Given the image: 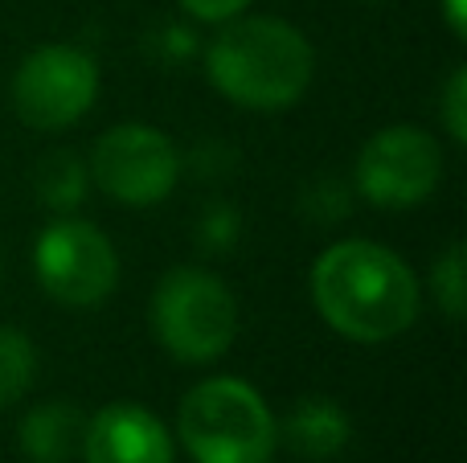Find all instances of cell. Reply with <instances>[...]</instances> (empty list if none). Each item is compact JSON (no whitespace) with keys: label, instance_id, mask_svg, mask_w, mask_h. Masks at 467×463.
Listing matches in <instances>:
<instances>
[{"label":"cell","instance_id":"13","mask_svg":"<svg viewBox=\"0 0 467 463\" xmlns=\"http://www.w3.org/2000/svg\"><path fill=\"white\" fill-rule=\"evenodd\" d=\"M33 369H37L33 341L21 328L0 324V410L13 406L16 398H25V390L33 386Z\"/></svg>","mask_w":467,"mask_h":463},{"label":"cell","instance_id":"9","mask_svg":"<svg viewBox=\"0 0 467 463\" xmlns=\"http://www.w3.org/2000/svg\"><path fill=\"white\" fill-rule=\"evenodd\" d=\"M87 463H172L169 427L136 402H111L82 431Z\"/></svg>","mask_w":467,"mask_h":463},{"label":"cell","instance_id":"15","mask_svg":"<svg viewBox=\"0 0 467 463\" xmlns=\"http://www.w3.org/2000/svg\"><path fill=\"white\" fill-rule=\"evenodd\" d=\"M443 119H447V131H451L455 144H463L467 139V70L463 66H455V74L447 78Z\"/></svg>","mask_w":467,"mask_h":463},{"label":"cell","instance_id":"8","mask_svg":"<svg viewBox=\"0 0 467 463\" xmlns=\"http://www.w3.org/2000/svg\"><path fill=\"white\" fill-rule=\"evenodd\" d=\"M87 172L119 205H156L177 185L181 152L148 123H119L95 144Z\"/></svg>","mask_w":467,"mask_h":463},{"label":"cell","instance_id":"3","mask_svg":"<svg viewBox=\"0 0 467 463\" xmlns=\"http://www.w3.org/2000/svg\"><path fill=\"white\" fill-rule=\"evenodd\" d=\"M177 431L193 463H266L279 427L254 386L238 377H210L181 402Z\"/></svg>","mask_w":467,"mask_h":463},{"label":"cell","instance_id":"5","mask_svg":"<svg viewBox=\"0 0 467 463\" xmlns=\"http://www.w3.org/2000/svg\"><path fill=\"white\" fill-rule=\"evenodd\" d=\"M33 267L46 295L66 308H99L119 283V259L111 238L78 218H62L41 230L33 246Z\"/></svg>","mask_w":467,"mask_h":463},{"label":"cell","instance_id":"7","mask_svg":"<svg viewBox=\"0 0 467 463\" xmlns=\"http://www.w3.org/2000/svg\"><path fill=\"white\" fill-rule=\"evenodd\" d=\"M99 95V66L87 49L41 46L16 66L13 107L29 128L57 131L90 111Z\"/></svg>","mask_w":467,"mask_h":463},{"label":"cell","instance_id":"6","mask_svg":"<svg viewBox=\"0 0 467 463\" xmlns=\"http://www.w3.org/2000/svg\"><path fill=\"white\" fill-rule=\"evenodd\" d=\"M443 177V148L414 123L381 128L357 156V193L381 210H410L427 201Z\"/></svg>","mask_w":467,"mask_h":463},{"label":"cell","instance_id":"17","mask_svg":"<svg viewBox=\"0 0 467 463\" xmlns=\"http://www.w3.org/2000/svg\"><path fill=\"white\" fill-rule=\"evenodd\" d=\"M443 13H447V25H451V33H463L467 29V0H443Z\"/></svg>","mask_w":467,"mask_h":463},{"label":"cell","instance_id":"14","mask_svg":"<svg viewBox=\"0 0 467 463\" xmlns=\"http://www.w3.org/2000/svg\"><path fill=\"white\" fill-rule=\"evenodd\" d=\"M431 287H435L439 308H443L451 320H460L463 308H467V254H463V242H451L435 259V267H431Z\"/></svg>","mask_w":467,"mask_h":463},{"label":"cell","instance_id":"10","mask_svg":"<svg viewBox=\"0 0 467 463\" xmlns=\"http://www.w3.org/2000/svg\"><path fill=\"white\" fill-rule=\"evenodd\" d=\"M348 435H353L348 415L332 398H324V394L299 398L296 406H291L287 423H283L287 448L307 459H328V456H337V451H345Z\"/></svg>","mask_w":467,"mask_h":463},{"label":"cell","instance_id":"16","mask_svg":"<svg viewBox=\"0 0 467 463\" xmlns=\"http://www.w3.org/2000/svg\"><path fill=\"white\" fill-rule=\"evenodd\" d=\"M181 8L197 21H230L246 8V0H181Z\"/></svg>","mask_w":467,"mask_h":463},{"label":"cell","instance_id":"4","mask_svg":"<svg viewBox=\"0 0 467 463\" xmlns=\"http://www.w3.org/2000/svg\"><path fill=\"white\" fill-rule=\"evenodd\" d=\"M156 341L177 361H213L238 336V300L218 275L202 267H177L161 279L152 295Z\"/></svg>","mask_w":467,"mask_h":463},{"label":"cell","instance_id":"2","mask_svg":"<svg viewBox=\"0 0 467 463\" xmlns=\"http://www.w3.org/2000/svg\"><path fill=\"white\" fill-rule=\"evenodd\" d=\"M213 87L250 111H283L307 90L316 54L296 25L279 16L230 21L205 54Z\"/></svg>","mask_w":467,"mask_h":463},{"label":"cell","instance_id":"12","mask_svg":"<svg viewBox=\"0 0 467 463\" xmlns=\"http://www.w3.org/2000/svg\"><path fill=\"white\" fill-rule=\"evenodd\" d=\"M87 177L90 172L74 152H49L37 164V197L49 210H74L87 197Z\"/></svg>","mask_w":467,"mask_h":463},{"label":"cell","instance_id":"11","mask_svg":"<svg viewBox=\"0 0 467 463\" xmlns=\"http://www.w3.org/2000/svg\"><path fill=\"white\" fill-rule=\"evenodd\" d=\"M87 418L70 402H41L21 423V451L29 463H70L74 451H82Z\"/></svg>","mask_w":467,"mask_h":463},{"label":"cell","instance_id":"1","mask_svg":"<svg viewBox=\"0 0 467 463\" xmlns=\"http://www.w3.org/2000/svg\"><path fill=\"white\" fill-rule=\"evenodd\" d=\"M312 300L340 336L381 345L419 316V283L394 251L378 242H337L312 267Z\"/></svg>","mask_w":467,"mask_h":463}]
</instances>
